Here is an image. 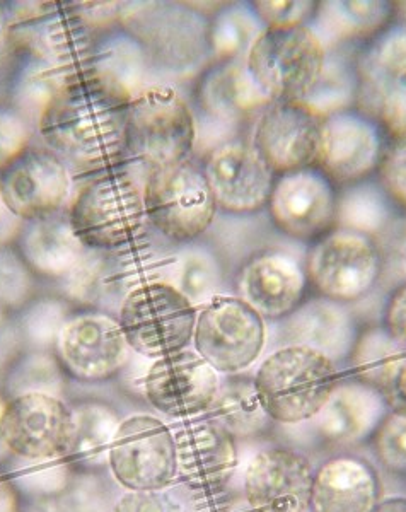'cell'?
I'll return each instance as SVG.
<instances>
[{"label": "cell", "instance_id": "1", "mask_svg": "<svg viewBox=\"0 0 406 512\" xmlns=\"http://www.w3.org/2000/svg\"><path fill=\"white\" fill-rule=\"evenodd\" d=\"M134 94L87 59L65 79L36 117V132L70 168L89 175L127 163L125 120Z\"/></svg>", "mask_w": 406, "mask_h": 512}, {"label": "cell", "instance_id": "2", "mask_svg": "<svg viewBox=\"0 0 406 512\" xmlns=\"http://www.w3.org/2000/svg\"><path fill=\"white\" fill-rule=\"evenodd\" d=\"M145 171L128 166L99 171L74 187L67 221L86 250L113 253L142 243L149 234Z\"/></svg>", "mask_w": 406, "mask_h": 512}, {"label": "cell", "instance_id": "3", "mask_svg": "<svg viewBox=\"0 0 406 512\" xmlns=\"http://www.w3.org/2000/svg\"><path fill=\"white\" fill-rule=\"evenodd\" d=\"M139 41L152 74L166 81H190L212 62L210 19L186 4H137L122 16Z\"/></svg>", "mask_w": 406, "mask_h": 512}, {"label": "cell", "instance_id": "4", "mask_svg": "<svg viewBox=\"0 0 406 512\" xmlns=\"http://www.w3.org/2000/svg\"><path fill=\"white\" fill-rule=\"evenodd\" d=\"M253 383L272 422L302 424L321 414L337 390L340 371L316 350L282 345L260 362Z\"/></svg>", "mask_w": 406, "mask_h": 512}, {"label": "cell", "instance_id": "5", "mask_svg": "<svg viewBox=\"0 0 406 512\" xmlns=\"http://www.w3.org/2000/svg\"><path fill=\"white\" fill-rule=\"evenodd\" d=\"M195 151V111L173 84H154L130 103L125 120L127 163L147 171L190 161Z\"/></svg>", "mask_w": 406, "mask_h": 512}, {"label": "cell", "instance_id": "6", "mask_svg": "<svg viewBox=\"0 0 406 512\" xmlns=\"http://www.w3.org/2000/svg\"><path fill=\"white\" fill-rule=\"evenodd\" d=\"M144 202L152 231L178 246L203 238L219 216L203 166L193 159L147 169Z\"/></svg>", "mask_w": 406, "mask_h": 512}, {"label": "cell", "instance_id": "7", "mask_svg": "<svg viewBox=\"0 0 406 512\" xmlns=\"http://www.w3.org/2000/svg\"><path fill=\"white\" fill-rule=\"evenodd\" d=\"M326 48L308 26L265 28L244 57V69L272 101L308 98L325 64Z\"/></svg>", "mask_w": 406, "mask_h": 512}, {"label": "cell", "instance_id": "8", "mask_svg": "<svg viewBox=\"0 0 406 512\" xmlns=\"http://www.w3.org/2000/svg\"><path fill=\"white\" fill-rule=\"evenodd\" d=\"M197 315L173 284L154 280L123 297L118 323L130 350L156 361L192 347Z\"/></svg>", "mask_w": 406, "mask_h": 512}, {"label": "cell", "instance_id": "9", "mask_svg": "<svg viewBox=\"0 0 406 512\" xmlns=\"http://www.w3.org/2000/svg\"><path fill=\"white\" fill-rule=\"evenodd\" d=\"M304 265L318 296L347 306L371 296L383 279V253L376 241L338 227L308 246Z\"/></svg>", "mask_w": 406, "mask_h": 512}, {"label": "cell", "instance_id": "10", "mask_svg": "<svg viewBox=\"0 0 406 512\" xmlns=\"http://www.w3.org/2000/svg\"><path fill=\"white\" fill-rule=\"evenodd\" d=\"M267 340L268 321L236 294H221L198 308L192 349L222 376L246 373Z\"/></svg>", "mask_w": 406, "mask_h": 512}, {"label": "cell", "instance_id": "11", "mask_svg": "<svg viewBox=\"0 0 406 512\" xmlns=\"http://www.w3.org/2000/svg\"><path fill=\"white\" fill-rule=\"evenodd\" d=\"M108 465L128 492L164 490L180 473L174 432L152 415H132L116 429Z\"/></svg>", "mask_w": 406, "mask_h": 512}, {"label": "cell", "instance_id": "12", "mask_svg": "<svg viewBox=\"0 0 406 512\" xmlns=\"http://www.w3.org/2000/svg\"><path fill=\"white\" fill-rule=\"evenodd\" d=\"M0 431L7 451L24 460L69 458L76 441V415L57 396L24 391L6 403Z\"/></svg>", "mask_w": 406, "mask_h": 512}, {"label": "cell", "instance_id": "13", "mask_svg": "<svg viewBox=\"0 0 406 512\" xmlns=\"http://www.w3.org/2000/svg\"><path fill=\"white\" fill-rule=\"evenodd\" d=\"M301 243L289 241L258 251L239 267L236 296L270 323H279L296 311L308 297L309 279Z\"/></svg>", "mask_w": 406, "mask_h": 512}, {"label": "cell", "instance_id": "14", "mask_svg": "<svg viewBox=\"0 0 406 512\" xmlns=\"http://www.w3.org/2000/svg\"><path fill=\"white\" fill-rule=\"evenodd\" d=\"M335 212V183L316 166L275 178L267 214L284 238L311 245L335 227Z\"/></svg>", "mask_w": 406, "mask_h": 512}, {"label": "cell", "instance_id": "15", "mask_svg": "<svg viewBox=\"0 0 406 512\" xmlns=\"http://www.w3.org/2000/svg\"><path fill=\"white\" fill-rule=\"evenodd\" d=\"M96 28L79 4L48 2L28 16L11 18L9 38L16 36L36 64L65 69L81 64L94 52Z\"/></svg>", "mask_w": 406, "mask_h": 512}, {"label": "cell", "instance_id": "16", "mask_svg": "<svg viewBox=\"0 0 406 512\" xmlns=\"http://www.w3.org/2000/svg\"><path fill=\"white\" fill-rule=\"evenodd\" d=\"M321 118L302 101H272L251 130L250 146L273 175H287L318 163Z\"/></svg>", "mask_w": 406, "mask_h": 512}, {"label": "cell", "instance_id": "17", "mask_svg": "<svg viewBox=\"0 0 406 512\" xmlns=\"http://www.w3.org/2000/svg\"><path fill=\"white\" fill-rule=\"evenodd\" d=\"M74 180L69 166L48 149H29L0 173V195L14 219L45 221L69 205Z\"/></svg>", "mask_w": 406, "mask_h": 512}, {"label": "cell", "instance_id": "18", "mask_svg": "<svg viewBox=\"0 0 406 512\" xmlns=\"http://www.w3.org/2000/svg\"><path fill=\"white\" fill-rule=\"evenodd\" d=\"M221 374L193 349L152 362L145 374L147 402L169 419L190 420L209 414L221 388Z\"/></svg>", "mask_w": 406, "mask_h": 512}, {"label": "cell", "instance_id": "19", "mask_svg": "<svg viewBox=\"0 0 406 512\" xmlns=\"http://www.w3.org/2000/svg\"><path fill=\"white\" fill-rule=\"evenodd\" d=\"M207 176L217 209L226 216H255L267 210L275 178L250 142L231 140L205 156Z\"/></svg>", "mask_w": 406, "mask_h": 512}, {"label": "cell", "instance_id": "20", "mask_svg": "<svg viewBox=\"0 0 406 512\" xmlns=\"http://www.w3.org/2000/svg\"><path fill=\"white\" fill-rule=\"evenodd\" d=\"M384 132L376 120L359 110L343 111L321 122L318 163L338 187L371 178L381 164Z\"/></svg>", "mask_w": 406, "mask_h": 512}, {"label": "cell", "instance_id": "21", "mask_svg": "<svg viewBox=\"0 0 406 512\" xmlns=\"http://www.w3.org/2000/svg\"><path fill=\"white\" fill-rule=\"evenodd\" d=\"M314 472L294 449H263L244 472V497L255 512H309Z\"/></svg>", "mask_w": 406, "mask_h": 512}, {"label": "cell", "instance_id": "22", "mask_svg": "<svg viewBox=\"0 0 406 512\" xmlns=\"http://www.w3.org/2000/svg\"><path fill=\"white\" fill-rule=\"evenodd\" d=\"M57 345L67 371L91 383L115 378L130 355L118 320L99 313H82L65 321Z\"/></svg>", "mask_w": 406, "mask_h": 512}, {"label": "cell", "instance_id": "23", "mask_svg": "<svg viewBox=\"0 0 406 512\" xmlns=\"http://www.w3.org/2000/svg\"><path fill=\"white\" fill-rule=\"evenodd\" d=\"M272 103L261 93L244 69L243 60L214 64L202 76L197 91V135L205 130H222L229 142L246 122L255 123Z\"/></svg>", "mask_w": 406, "mask_h": 512}, {"label": "cell", "instance_id": "24", "mask_svg": "<svg viewBox=\"0 0 406 512\" xmlns=\"http://www.w3.org/2000/svg\"><path fill=\"white\" fill-rule=\"evenodd\" d=\"M173 432L181 475L197 489L226 487L238 468L236 437L212 417L185 420Z\"/></svg>", "mask_w": 406, "mask_h": 512}, {"label": "cell", "instance_id": "25", "mask_svg": "<svg viewBox=\"0 0 406 512\" xmlns=\"http://www.w3.org/2000/svg\"><path fill=\"white\" fill-rule=\"evenodd\" d=\"M279 325L284 345L316 350L337 366L350 359L360 335L354 309L318 294L306 297Z\"/></svg>", "mask_w": 406, "mask_h": 512}, {"label": "cell", "instance_id": "26", "mask_svg": "<svg viewBox=\"0 0 406 512\" xmlns=\"http://www.w3.org/2000/svg\"><path fill=\"white\" fill-rule=\"evenodd\" d=\"M381 499V478L369 461L337 456L314 472L309 512H372Z\"/></svg>", "mask_w": 406, "mask_h": 512}, {"label": "cell", "instance_id": "27", "mask_svg": "<svg viewBox=\"0 0 406 512\" xmlns=\"http://www.w3.org/2000/svg\"><path fill=\"white\" fill-rule=\"evenodd\" d=\"M357 108L374 99L406 89V2L395 4V16L359 57ZM355 108V110H357Z\"/></svg>", "mask_w": 406, "mask_h": 512}, {"label": "cell", "instance_id": "28", "mask_svg": "<svg viewBox=\"0 0 406 512\" xmlns=\"http://www.w3.org/2000/svg\"><path fill=\"white\" fill-rule=\"evenodd\" d=\"M389 414L384 396L367 384L340 381L319 417V434L326 441L355 444L372 437Z\"/></svg>", "mask_w": 406, "mask_h": 512}, {"label": "cell", "instance_id": "29", "mask_svg": "<svg viewBox=\"0 0 406 512\" xmlns=\"http://www.w3.org/2000/svg\"><path fill=\"white\" fill-rule=\"evenodd\" d=\"M89 250L77 239L67 217L28 222L19 234V256L29 272L43 279L67 280Z\"/></svg>", "mask_w": 406, "mask_h": 512}, {"label": "cell", "instance_id": "30", "mask_svg": "<svg viewBox=\"0 0 406 512\" xmlns=\"http://www.w3.org/2000/svg\"><path fill=\"white\" fill-rule=\"evenodd\" d=\"M395 16V4L386 0H325L318 2L309 28L323 47L359 45L376 38Z\"/></svg>", "mask_w": 406, "mask_h": 512}, {"label": "cell", "instance_id": "31", "mask_svg": "<svg viewBox=\"0 0 406 512\" xmlns=\"http://www.w3.org/2000/svg\"><path fill=\"white\" fill-rule=\"evenodd\" d=\"M400 210L381 181L367 178L338 188L335 227L379 243L400 219Z\"/></svg>", "mask_w": 406, "mask_h": 512}, {"label": "cell", "instance_id": "32", "mask_svg": "<svg viewBox=\"0 0 406 512\" xmlns=\"http://www.w3.org/2000/svg\"><path fill=\"white\" fill-rule=\"evenodd\" d=\"M360 52L362 48L359 45L326 50L325 64L318 81L308 98L302 101L321 120L357 108Z\"/></svg>", "mask_w": 406, "mask_h": 512}, {"label": "cell", "instance_id": "33", "mask_svg": "<svg viewBox=\"0 0 406 512\" xmlns=\"http://www.w3.org/2000/svg\"><path fill=\"white\" fill-rule=\"evenodd\" d=\"M209 414L236 439L260 436L272 424L256 393L253 376L244 374L222 379Z\"/></svg>", "mask_w": 406, "mask_h": 512}, {"label": "cell", "instance_id": "34", "mask_svg": "<svg viewBox=\"0 0 406 512\" xmlns=\"http://www.w3.org/2000/svg\"><path fill=\"white\" fill-rule=\"evenodd\" d=\"M224 265L219 253L207 245L190 243L174 251V263L169 275V284L190 299L197 308L210 303L224 292Z\"/></svg>", "mask_w": 406, "mask_h": 512}, {"label": "cell", "instance_id": "35", "mask_svg": "<svg viewBox=\"0 0 406 512\" xmlns=\"http://www.w3.org/2000/svg\"><path fill=\"white\" fill-rule=\"evenodd\" d=\"M265 24L250 2L227 4L210 19L209 43L212 62L226 64L244 60Z\"/></svg>", "mask_w": 406, "mask_h": 512}, {"label": "cell", "instance_id": "36", "mask_svg": "<svg viewBox=\"0 0 406 512\" xmlns=\"http://www.w3.org/2000/svg\"><path fill=\"white\" fill-rule=\"evenodd\" d=\"M405 355L406 350L389 338L383 326H376L360 333L348 362L354 379L381 393Z\"/></svg>", "mask_w": 406, "mask_h": 512}, {"label": "cell", "instance_id": "37", "mask_svg": "<svg viewBox=\"0 0 406 512\" xmlns=\"http://www.w3.org/2000/svg\"><path fill=\"white\" fill-rule=\"evenodd\" d=\"M76 415V441L69 458L79 461H98L108 458L111 441L115 437L120 420L110 408L101 403H86Z\"/></svg>", "mask_w": 406, "mask_h": 512}, {"label": "cell", "instance_id": "38", "mask_svg": "<svg viewBox=\"0 0 406 512\" xmlns=\"http://www.w3.org/2000/svg\"><path fill=\"white\" fill-rule=\"evenodd\" d=\"M36 125L18 105L0 103V173L31 149Z\"/></svg>", "mask_w": 406, "mask_h": 512}, {"label": "cell", "instance_id": "39", "mask_svg": "<svg viewBox=\"0 0 406 512\" xmlns=\"http://www.w3.org/2000/svg\"><path fill=\"white\" fill-rule=\"evenodd\" d=\"M371 439L379 463L389 472L406 475V417L389 412Z\"/></svg>", "mask_w": 406, "mask_h": 512}, {"label": "cell", "instance_id": "40", "mask_svg": "<svg viewBox=\"0 0 406 512\" xmlns=\"http://www.w3.org/2000/svg\"><path fill=\"white\" fill-rule=\"evenodd\" d=\"M251 4L267 28L308 26L318 7L313 0H260Z\"/></svg>", "mask_w": 406, "mask_h": 512}, {"label": "cell", "instance_id": "41", "mask_svg": "<svg viewBox=\"0 0 406 512\" xmlns=\"http://www.w3.org/2000/svg\"><path fill=\"white\" fill-rule=\"evenodd\" d=\"M383 253V279L379 286L395 289L406 282V216H401L379 243Z\"/></svg>", "mask_w": 406, "mask_h": 512}, {"label": "cell", "instance_id": "42", "mask_svg": "<svg viewBox=\"0 0 406 512\" xmlns=\"http://www.w3.org/2000/svg\"><path fill=\"white\" fill-rule=\"evenodd\" d=\"M377 180L381 181L396 205L406 210V137L391 140L386 147L377 169Z\"/></svg>", "mask_w": 406, "mask_h": 512}, {"label": "cell", "instance_id": "43", "mask_svg": "<svg viewBox=\"0 0 406 512\" xmlns=\"http://www.w3.org/2000/svg\"><path fill=\"white\" fill-rule=\"evenodd\" d=\"M29 268L23 258L12 253L0 255V299L18 303L29 292Z\"/></svg>", "mask_w": 406, "mask_h": 512}, {"label": "cell", "instance_id": "44", "mask_svg": "<svg viewBox=\"0 0 406 512\" xmlns=\"http://www.w3.org/2000/svg\"><path fill=\"white\" fill-rule=\"evenodd\" d=\"M111 512H186L180 501L164 490L159 492H128L116 502Z\"/></svg>", "mask_w": 406, "mask_h": 512}, {"label": "cell", "instance_id": "45", "mask_svg": "<svg viewBox=\"0 0 406 512\" xmlns=\"http://www.w3.org/2000/svg\"><path fill=\"white\" fill-rule=\"evenodd\" d=\"M381 326L396 345L406 350V282L389 291L383 306Z\"/></svg>", "mask_w": 406, "mask_h": 512}, {"label": "cell", "instance_id": "46", "mask_svg": "<svg viewBox=\"0 0 406 512\" xmlns=\"http://www.w3.org/2000/svg\"><path fill=\"white\" fill-rule=\"evenodd\" d=\"M386 400L388 410L391 414L403 415L406 417V355L396 366L395 373L381 391Z\"/></svg>", "mask_w": 406, "mask_h": 512}, {"label": "cell", "instance_id": "47", "mask_svg": "<svg viewBox=\"0 0 406 512\" xmlns=\"http://www.w3.org/2000/svg\"><path fill=\"white\" fill-rule=\"evenodd\" d=\"M372 512H406V495H396L379 502Z\"/></svg>", "mask_w": 406, "mask_h": 512}, {"label": "cell", "instance_id": "48", "mask_svg": "<svg viewBox=\"0 0 406 512\" xmlns=\"http://www.w3.org/2000/svg\"><path fill=\"white\" fill-rule=\"evenodd\" d=\"M0 512H16V499L9 483L0 480Z\"/></svg>", "mask_w": 406, "mask_h": 512}, {"label": "cell", "instance_id": "49", "mask_svg": "<svg viewBox=\"0 0 406 512\" xmlns=\"http://www.w3.org/2000/svg\"><path fill=\"white\" fill-rule=\"evenodd\" d=\"M9 28H11V16L7 14L6 7L0 4V45L9 38Z\"/></svg>", "mask_w": 406, "mask_h": 512}, {"label": "cell", "instance_id": "50", "mask_svg": "<svg viewBox=\"0 0 406 512\" xmlns=\"http://www.w3.org/2000/svg\"><path fill=\"white\" fill-rule=\"evenodd\" d=\"M6 403L2 400V396H0V420H2V414H4V408H6ZM6 454H11L7 451L6 444H4V439H2V431H0V460L6 456Z\"/></svg>", "mask_w": 406, "mask_h": 512}, {"label": "cell", "instance_id": "51", "mask_svg": "<svg viewBox=\"0 0 406 512\" xmlns=\"http://www.w3.org/2000/svg\"><path fill=\"white\" fill-rule=\"evenodd\" d=\"M6 216H11V214L7 212L6 205H4V200H2V195H0V222L4 221V217Z\"/></svg>", "mask_w": 406, "mask_h": 512}]
</instances>
